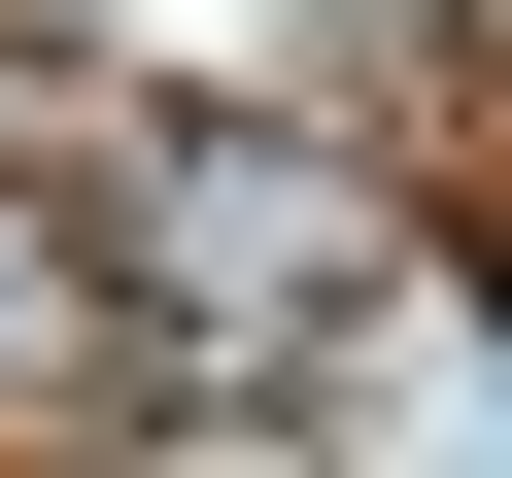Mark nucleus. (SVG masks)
Here are the masks:
<instances>
[{
  "instance_id": "1",
  "label": "nucleus",
  "mask_w": 512,
  "mask_h": 478,
  "mask_svg": "<svg viewBox=\"0 0 512 478\" xmlns=\"http://www.w3.org/2000/svg\"><path fill=\"white\" fill-rule=\"evenodd\" d=\"M103 205H137V274H171L205 342H308V308L376 274V205H342L308 137H171V171H103Z\"/></svg>"
},
{
  "instance_id": "2",
  "label": "nucleus",
  "mask_w": 512,
  "mask_h": 478,
  "mask_svg": "<svg viewBox=\"0 0 512 478\" xmlns=\"http://www.w3.org/2000/svg\"><path fill=\"white\" fill-rule=\"evenodd\" d=\"M137 478H308V444H274V410H171V444H137Z\"/></svg>"
}]
</instances>
